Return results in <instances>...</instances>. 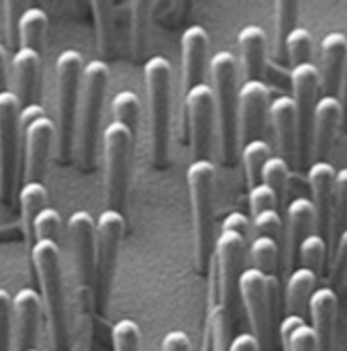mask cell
<instances>
[{
    "instance_id": "obj_6",
    "label": "cell",
    "mask_w": 347,
    "mask_h": 351,
    "mask_svg": "<svg viewBox=\"0 0 347 351\" xmlns=\"http://www.w3.org/2000/svg\"><path fill=\"white\" fill-rule=\"evenodd\" d=\"M108 84V66L104 60H92L84 66L80 102L76 112V149L80 154L82 170L92 172L96 166V145L100 129L102 100Z\"/></svg>"
},
{
    "instance_id": "obj_49",
    "label": "cell",
    "mask_w": 347,
    "mask_h": 351,
    "mask_svg": "<svg viewBox=\"0 0 347 351\" xmlns=\"http://www.w3.org/2000/svg\"><path fill=\"white\" fill-rule=\"evenodd\" d=\"M221 231H231V233H239L248 239V233L252 231V223L250 219L243 215V213H231L225 217L223 225H221Z\"/></svg>"
},
{
    "instance_id": "obj_9",
    "label": "cell",
    "mask_w": 347,
    "mask_h": 351,
    "mask_svg": "<svg viewBox=\"0 0 347 351\" xmlns=\"http://www.w3.org/2000/svg\"><path fill=\"white\" fill-rule=\"evenodd\" d=\"M135 137L131 131L112 121L102 135L104 145V192L106 204L112 210H123L127 190H129V176H131V160L135 152Z\"/></svg>"
},
{
    "instance_id": "obj_14",
    "label": "cell",
    "mask_w": 347,
    "mask_h": 351,
    "mask_svg": "<svg viewBox=\"0 0 347 351\" xmlns=\"http://www.w3.org/2000/svg\"><path fill=\"white\" fill-rule=\"evenodd\" d=\"M184 108L188 114L190 141L194 160H208L215 133V96L208 84H198L184 94Z\"/></svg>"
},
{
    "instance_id": "obj_47",
    "label": "cell",
    "mask_w": 347,
    "mask_h": 351,
    "mask_svg": "<svg viewBox=\"0 0 347 351\" xmlns=\"http://www.w3.org/2000/svg\"><path fill=\"white\" fill-rule=\"evenodd\" d=\"M12 321H10V294L0 288V351H10Z\"/></svg>"
},
{
    "instance_id": "obj_16",
    "label": "cell",
    "mask_w": 347,
    "mask_h": 351,
    "mask_svg": "<svg viewBox=\"0 0 347 351\" xmlns=\"http://www.w3.org/2000/svg\"><path fill=\"white\" fill-rule=\"evenodd\" d=\"M270 106V90L261 80H248L237 94V127L239 139L246 143L260 139Z\"/></svg>"
},
{
    "instance_id": "obj_50",
    "label": "cell",
    "mask_w": 347,
    "mask_h": 351,
    "mask_svg": "<svg viewBox=\"0 0 347 351\" xmlns=\"http://www.w3.org/2000/svg\"><path fill=\"white\" fill-rule=\"evenodd\" d=\"M162 351H190V339L184 331L172 329L162 339Z\"/></svg>"
},
{
    "instance_id": "obj_7",
    "label": "cell",
    "mask_w": 347,
    "mask_h": 351,
    "mask_svg": "<svg viewBox=\"0 0 347 351\" xmlns=\"http://www.w3.org/2000/svg\"><path fill=\"white\" fill-rule=\"evenodd\" d=\"M84 60L80 51L66 49L58 56L56 76H58V123H56V139H58V158L62 164L72 160L74 137H76V112L82 88Z\"/></svg>"
},
{
    "instance_id": "obj_12",
    "label": "cell",
    "mask_w": 347,
    "mask_h": 351,
    "mask_svg": "<svg viewBox=\"0 0 347 351\" xmlns=\"http://www.w3.org/2000/svg\"><path fill=\"white\" fill-rule=\"evenodd\" d=\"M239 296L250 317L252 335L258 339L260 350L267 351L272 346V308L276 300V276H265L256 267H248L239 276Z\"/></svg>"
},
{
    "instance_id": "obj_25",
    "label": "cell",
    "mask_w": 347,
    "mask_h": 351,
    "mask_svg": "<svg viewBox=\"0 0 347 351\" xmlns=\"http://www.w3.org/2000/svg\"><path fill=\"white\" fill-rule=\"evenodd\" d=\"M246 82L261 80L265 70V33L258 25H246L237 35Z\"/></svg>"
},
{
    "instance_id": "obj_11",
    "label": "cell",
    "mask_w": 347,
    "mask_h": 351,
    "mask_svg": "<svg viewBox=\"0 0 347 351\" xmlns=\"http://www.w3.org/2000/svg\"><path fill=\"white\" fill-rule=\"evenodd\" d=\"M246 250H248V239L239 233L221 231L219 237L215 239V252L211 262V269L215 276L213 296H219V302L231 313V317L235 315V304L239 296L237 284L243 271Z\"/></svg>"
},
{
    "instance_id": "obj_48",
    "label": "cell",
    "mask_w": 347,
    "mask_h": 351,
    "mask_svg": "<svg viewBox=\"0 0 347 351\" xmlns=\"http://www.w3.org/2000/svg\"><path fill=\"white\" fill-rule=\"evenodd\" d=\"M147 12V4L135 2L133 4V45H135V56H143L145 49V19L143 14Z\"/></svg>"
},
{
    "instance_id": "obj_36",
    "label": "cell",
    "mask_w": 347,
    "mask_h": 351,
    "mask_svg": "<svg viewBox=\"0 0 347 351\" xmlns=\"http://www.w3.org/2000/svg\"><path fill=\"white\" fill-rule=\"evenodd\" d=\"M250 256H252L256 269H260L265 276H276L278 258H280L278 241H274L270 237H256L250 245Z\"/></svg>"
},
{
    "instance_id": "obj_46",
    "label": "cell",
    "mask_w": 347,
    "mask_h": 351,
    "mask_svg": "<svg viewBox=\"0 0 347 351\" xmlns=\"http://www.w3.org/2000/svg\"><path fill=\"white\" fill-rule=\"evenodd\" d=\"M278 206V198L274 194V190L270 186H265L263 182L256 184L250 188V210H252V217L260 215L263 210H270V208H276Z\"/></svg>"
},
{
    "instance_id": "obj_53",
    "label": "cell",
    "mask_w": 347,
    "mask_h": 351,
    "mask_svg": "<svg viewBox=\"0 0 347 351\" xmlns=\"http://www.w3.org/2000/svg\"><path fill=\"white\" fill-rule=\"evenodd\" d=\"M8 60H6V49L0 43V94L8 90Z\"/></svg>"
},
{
    "instance_id": "obj_27",
    "label": "cell",
    "mask_w": 347,
    "mask_h": 351,
    "mask_svg": "<svg viewBox=\"0 0 347 351\" xmlns=\"http://www.w3.org/2000/svg\"><path fill=\"white\" fill-rule=\"evenodd\" d=\"M16 196H19V206H21V229L25 233V241L31 247L35 243L33 221L47 206V188L43 182H25Z\"/></svg>"
},
{
    "instance_id": "obj_21",
    "label": "cell",
    "mask_w": 347,
    "mask_h": 351,
    "mask_svg": "<svg viewBox=\"0 0 347 351\" xmlns=\"http://www.w3.org/2000/svg\"><path fill=\"white\" fill-rule=\"evenodd\" d=\"M337 292L333 288H319L309 300V313L313 319V333L317 339V351H333L335 319H337Z\"/></svg>"
},
{
    "instance_id": "obj_13",
    "label": "cell",
    "mask_w": 347,
    "mask_h": 351,
    "mask_svg": "<svg viewBox=\"0 0 347 351\" xmlns=\"http://www.w3.org/2000/svg\"><path fill=\"white\" fill-rule=\"evenodd\" d=\"M292 102L296 110V164L304 166L311 156V125L317 106V92L321 88L319 68L315 64H300L290 72Z\"/></svg>"
},
{
    "instance_id": "obj_30",
    "label": "cell",
    "mask_w": 347,
    "mask_h": 351,
    "mask_svg": "<svg viewBox=\"0 0 347 351\" xmlns=\"http://www.w3.org/2000/svg\"><path fill=\"white\" fill-rule=\"evenodd\" d=\"M47 25H49V19H47V12L43 8H37V6L25 8V12L21 16V27H19L21 47L43 56Z\"/></svg>"
},
{
    "instance_id": "obj_35",
    "label": "cell",
    "mask_w": 347,
    "mask_h": 351,
    "mask_svg": "<svg viewBox=\"0 0 347 351\" xmlns=\"http://www.w3.org/2000/svg\"><path fill=\"white\" fill-rule=\"evenodd\" d=\"M270 156H272L270 143L263 141V139H254V141L243 145L241 162H243L250 186H256V184L261 182V168H263V164L267 162Z\"/></svg>"
},
{
    "instance_id": "obj_45",
    "label": "cell",
    "mask_w": 347,
    "mask_h": 351,
    "mask_svg": "<svg viewBox=\"0 0 347 351\" xmlns=\"http://www.w3.org/2000/svg\"><path fill=\"white\" fill-rule=\"evenodd\" d=\"M331 280L337 284V288H344L347 282V229L339 235V239L333 245V269Z\"/></svg>"
},
{
    "instance_id": "obj_8",
    "label": "cell",
    "mask_w": 347,
    "mask_h": 351,
    "mask_svg": "<svg viewBox=\"0 0 347 351\" xmlns=\"http://www.w3.org/2000/svg\"><path fill=\"white\" fill-rule=\"evenodd\" d=\"M125 233L123 213L106 208L94 223V311L104 315L117 269L119 245Z\"/></svg>"
},
{
    "instance_id": "obj_41",
    "label": "cell",
    "mask_w": 347,
    "mask_h": 351,
    "mask_svg": "<svg viewBox=\"0 0 347 351\" xmlns=\"http://www.w3.org/2000/svg\"><path fill=\"white\" fill-rule=\"evenodd\" d=\"M115 351H141V329L131 319H121L112 327Z\"/></svg>"
},
{
    "instance_id": "obj_26",
    "label": "cell",
    "mask_w": 347,
    "mask_h": 351,
    "mask_svg": "<svg viewBox=\"0 0 347 351\" xmlns=\"http://www.w3.org/2000/svg\"><path fill=\"white\" fill-rule=\"evenodd\" d=\"M313 227H315V206L311 198L304 196L294 198L286 208V241H288L290 258L298 254V245L311 233Z\"/></svg>"
},
{
    "instance_id": "obj_29",
    "label": "cell",
    "mask_w": 347,
    "mask_h": 351,
    "mask_svg": "<svg viewBox=\"0 0 347 351\" xmlns=\"http://www.w3.org/2000/svg\"><path fill=\"white\" fill-rule=\"evenodd\" d=\"M231 329L233 317L231 313L217 300L211 302L208 321H206V350L208 351H231Z\"/></svg>"
},
{
    "instance_id": "obj_18",
    "label": "cell",
    "mask_w": 347,
    "mask_h": 351,
    "mask_svg": "<svg viewBox=\"0 0 347 351\" xmlns=\"http://www.w3.org/2000/svg\"><path fill=\"white\" fill-rule=\"evenodd\" d=\"M335 168L329 162H315L309 168V184L313 192L315 206V227L321 237H329L331 215H333V198H335Z\"/></svg>"
},
{
    "instance_id": "obj_40",
    "label": "cell",
    "mask_w": 347,
    "mask_h": 351,
    "mask_svg": "<svg viewBox=\"0 0 347 351\" xmlns=\"http://www.w3.org/2000/svg\"><path fill=\"white\" fill-rule=\"evenodd\" d=\"M288 176H290V166H288L280 156H270L267 162H265L263 168H261V182L274 190L278 202H280L282 196H284Z\"/></svg>"
},
{
    "instance_id": "obj_20",
    "label": "cell",
    "mask_w": 347,
    "mask_h": 351,
    "mask_svg": "<svg viewBox=\"0 0 347 351\" xmlns=\"http://www.w3.org/2000/svg\"><path fill=\"white\" fill-rule=\"evenodd\" d=\"M208 58V33L200 25H192L182 35V84L184 94L190 88L204 84Z\"/></svg>"
},
{
    "instance_id": "obj_33",
    "label": "cell",
    "mask_w": 347,
    "mask_h": 351,
    "mask_svg": "<svg viewBox=\"0 0 347 351\" xmlns=\"http://www.w3.org/2000/svg\"><path fill=\"white\" fill-rule=\"evenodd\" d=\"M112 114L115 121L125 125L131 135L137 139L139 121H141V100L133 90H121L112 98Z\"/></svg>"
},
{
    "instance_id": "obj_54",
    "label": "cell",
    "mask_w": 347,
    "mask_h": 351,
    "mask_svg": "<svg viewBox=\"0 0 347 351\" xmlns=\"http://www.w3.org/2000/svg\"><path fill=\"white\" fill-rule=\"evenodd\" d=\"M29 351H39V350H29Z\"/></svg>"
},
{
    "instance_id": "obj_19",
    "label": "cell",
    "mask_w": 347,
    "mask_h": 351,
    "mask_svg": "<svg viewBox=\"0 0 347 351\" xmlns=\"http://www.w3.org/2000/svg\"><path fill=\"white\" fill-rule=\"evenodd\" d=\"M342 121L344 112L337 96H321V100H317L311 125V156L315 162H325Z\"/></svg>"
},
{
    "instance_id": "obj_24",
    "label": "cell",
    "mask_w": 347,
    "mask_h": 351,
    "mask_svg": "<svg viewBox=\"0 0 347 351\" xmlns=\"http://www.w3.org/2000/svg\"><path fill=\"white\" fill-rule=\"evenodd\" d=\"M347 58V37L339 31H331L321 41V86L325 96H335L339 92V80Z\"/></svg>"
},
{
    "instance_id": "obj_22",
    "label": "cell",
    "mask_w": 347,
    "mask_h": 351,
    "mask_svg": "<svg viewBox=\"0 0 347 351\" xmlns=\"http://www.w3.org/2000/svg\"><path fill=\"white\" fill-rule=\"evenodd\" d=\"M12 76H14V96L21 106L39 102V82H41V56L19 47L12 56Z\"/></svg>"
},
{
    "instance_id": "obj_52",
    "label": "cell",
    "mask_w": 347,
    "mask_h": 351,
    "mask_svg": "<svg viewBox=\"0 0 347 351\" xmlns=\"http://www.w3.org/2000/svg\"><path fill=\"white\" fill-rule=\"evenodd\" d=\"M339 104H342V112H344V123L347 125V58L344 64V72H342V80H339V96H337Z\"/></svg>"
},
{
    "instance_id": "obj_15",
    "label": "cell",
    "mask_w": 347,
    "mask_h": 351,
    "mask_svg": "<svg viewBox=\"0 0 347 351\" xmlns=\"http://www.w3.org/2000/svg\"><path fill=\"white\" fill-rule=\"evenodd\" d=\"M43 304L41 296L33 288H21L10 296V321L14 343L19 351L37 350V331L41 321Z\"/></svg>"
},
{
    "instance_id": "obj_28",
    "label": "cell",
    "mask_w": 347,
    "mask_h": 351,
    "mask_svg": "<svg viewBox=\"0 0 347 351\" xmlns=\"http://www.w3.org/2000/svg\"><path fill=\"white\" fill-rule=\"evenodd\" d=\"M315 282H317V274L307 267H298L290 274L286 282L288 315H296L304 319V313L309 311V300L315 292Z\"/></svg>"
},
{
    "instance_id": "obj_10",
    "label": "cell",
    "mask_w": 347,
    "mask_h": 351,
    "mask_svg": "<svg viewBox=\"0 0 347 351\" xmlns=\"http://www.w3.org/2000/svg\"><path fill=\"white\" fill-rule=\"evenodd\" d=\"M21 102L14 92L0 94V200L10 206L19 194Z\"/></svg>"
},
{
    "instance_id": "obj_5",
    "label": "cell",
    "mask_w": 347,
    "mask_h": 351,
    "mask_svg": "<svg viewBox=\"0 0 347 351\" xmlns=\"http://www.w3.org/2000/svg\"><path fill=\"white\" fill-rule=\"evenodd\" d=\"M215 166L211 160H194L188 166L186 182L192 204L194 256L198 271L211 269L215 252Z\"/></svg>"
},
{
    "instance_id": "obj_43",
    "label": "cell",
    "mask_w": 347,
    "mask_h": 351,
    "mask_svg": "<svg viewBox=\"0 0 347 351\" xmlns=\"http://www.w3.org/2000/svg\"><path fill=\"white\" fill-rule=\"evenodd\" d=\"M2 12H4V27H6V41L8 47L12 51H16L21 47V39H19V27H21V16L25 12V4L23 2H4L2 4Z\"/></svg>"
},
{
    "instance_id": "obj_38",
    "label": "cell",
    "mask_w": 347,
    "mask_h": 351,
    "mask_svg": "<svg viewBox=\"0 0 347 351\" xmlns=\"http://www.w3.org/2000/svg\"><path fill=\"white\" fill-rule=\"evenodd\" d=\"M327 256V239L321 237L319 233H309L302 243L298 245V258H300V267H307L315 274L323 269Z\"/></svg>"
},
{
    "instance_id": "obj_17",
    "label": "cell",
    "mask_w": 347,
    "mask_h": 351,
    "mask_svg": "<svg viewBox=\"0 0 347 351\" xmlns=\"http://www.w3.org/2000/svg\"><path fill=\"white\" fill-rule=\"evenodd\" d=\"M25 137V182H43L51 145L56 139V123L45 114L23 129Z\"/></svg>"
},
{
    "instance_id": "obj_51",
    "label": "cell",
    "mask_w": 347,
    "mask_h": 351,
    "mask_svg": "<svg viewBox=\"0 0 347 351\" xmlns=\"http://www.w3.org/2000/svg\"><path fill=\"white\" fill-rule=\"evenodd\" d=\"M41 117H45V108L39 102L37 104H29V106H21V114H19V119H21V131L25 127H29L33 121L41 119Z\"/></svg>"
},
{
    "instance_id": "obj_4",
    "label": "cell",
    "mask_w": 347,
    "mask_h": 351,
    "mask_svg": "<svg viewBox=\"0 0 347 351\" xmlns=\"http://www.w3.org/2000/svg\"><path fill=\"white\" fill-rule=\"evenodd\" d=\"M211 78L215 96V114L219 129V152L225 166H231L237 156L239 127H237V60L231 51H217L211 58Z\"/></svg>"
},
{
    "instance_id": "obj_3",
    "label": "cell",
    "mask_w": 347,
    "mask_h": 351,
    "mask_svg": "<svg viewBox=\"0 0 347 351\" xmlns=\"http://www.w3.org/2000/svg\"><path fill=\"white\" fill-rule=\"evenodd\" d=\"M145 92L152 121V162L158 170L170 162L172 133V64L164 56H154L143 66Z\"/></svg>"
},
{
    "instance_id": "obj_23",
    "label": "cell",
    "mask_w": 347,
    "mask_h": 351,
    "mask_svg": "<svg viewBox=\"0 0 347 351\" xmlns=\"http://www.w3.org/2000/svg\"><path fill=\"white\" fill-rule=\"evenodd\" d=\"M267 114L272 119V127L276 133L280 158L290 164L296 162V110L290 96H278L270 102Z\"/></svg>"
},
{
    "instance_id": "obj_39",
    "label": "cell",
    "mask_w": 347,
    "mask_h": 351,
    "mask_svg": "<svg viewBox=\"0 0 347 351\" xmlns=\"http://www.w3.org/2000/svg\"><path fill=\"white\" fill-rule=\"evenodd\" d=\"M98 29V47L108 58L115 47V29H112V4L110 2H92Z\"/></svg>"
},
{
    "instance_id": "obj_42",
    "label": "cell",
    "mask_w": 347,
    "mask_h": 351,
    "mask_svg": "<svg viewBox=\"0 0 347 351\" xmlns=\"http://www.w3.org/2000/svg\"><path fill=\"white\" fill-rule=\"evenodd\" d=\"M62 217L56 208L51 206H45L33 221V239L39 241V239H49V241H56L60 239V233H62Z\"/></svg>"
},
{
    "instance_id": "obj_44",
    "label": "cell",
    "mask_w": 347,
    "mask_h": 351,
    "mask_svg": "<svg viewBox=\"0 0 347 351\" xmlns=\"http://www.w3.org/2000/svg\"><path fill=\"white\" fill-rule=\"evenodd\" d=\"M252 229H254L256 237H270L274 241H280L282 217H280L278 208H270V210H263L260 215H256L252 219Z\"/></svg>"
},
{
    "instance_id": "obj_31",
    "label": "cell",
    "mask_w": 347,
    "mask_h": 351,
    "mask_svg": "<svg viewBox=\"0 0 347 351\" xmlns=\"http://www.w3.org/2000/svg\"><path fill=\"white\" fill-rule=\"evenodd\" d=\"M280 337L284 351H317V339L302 317L288 315L280 325Z\"/></svg>"
},
{
    "instance_id": "obj_2",
    "label": "cell",
    "mask_w": 347,
    "mask_h": 351,
    "mask_svg": "<svg viewBox=\"0 0 347 351\" xmlns=\"http://www.w3.org/2000/svg\"><path fill=\"white\" fill-rule=\"evenodd\" d=\"M31 263L41 284V304L53 351H68V296L64 288L60 245L49 239H39L31 245Z\"/></svg>"
},
{
    "instance_id": "obj_34",
    "label": "cell",
    "mask_w": 347,
    "mask_h": 351,
    "mask_svg": "<svg viewBox=\"0 0 347 351\" xmlns=\"http://www.w3.org/2000/svg\"><path fill=\"white\" fill-rule=\"evenodd\" d=\"M347 229V168H342L335 174V198H333V215L329 227L331 245L339 239V235Z\"/></svg>"
},
{
    "instance_id": "obj_1",
    "label": "cell",
    "mask_w": 347,
    "mask_h": 351,
    "mask_svg": "<svg viewBox=\"0 0 347 351\" xmlns=\"http://www.w3.org/2000/svg\"><path fill=\"white\" fill-rule=\"evenodd\" d=\"M68 239L74 263V298L68 304V351L92 350L94 333V219L88 210H76L68 219Z\"/></svg>"
},
{
    "instance_id": "obj_37",
    "label": "cell",
    "mask_w": 347,
    "mask_h": 351,
    "mask_svg": "<svg viewBox=\"0 0 347 351\" xmlns=\"http://www.w3.org/2000/svg\"><path fill=\"white\" fill-rule=\"evenodd\" d=\"M286 62L296 68L300 64H309L311 62V49H313V39L309 29L304 27H294L286 39Z\"/></svg>"
},
{
    "instance_id": "obj_32",
    "label": "cell",
    "mask_w": 347,
    "mask_h": 351,
    "mask_svg": "<svg viewBox=\"0 0 347 351\" xmlns=\"http://www.w3.org/2000/svg\"><path fill=\"white\" fill-rule=\"evenodd\" d=\"M276 10V37H274V58L280 64H288L286 62V39L290 35V31L296 27V16H298V4L296 2H288V0H280L274 6Z\"/></svg>"
}]
</instances>
